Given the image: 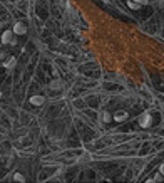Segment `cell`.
I'll use <instances>...</instances> for the list:
<instances>
[{
  "label": "cell",
  "instance_id": "1",
  "mask_svg": "<svg viewBox=\"0 0 164 183\" xmlns=\"http://www.w3.org/2000/svg\"><path fill=\"white\" fill-rule=\"evenodd\" d=\"M12 30H14V34H17V35H24V34H27V25H25L24 22H15Z\"/></svg>",
  "mask_w": 164,
  "mask_h": 183
},
{
  "label": "cell",
  "instance_id": "2",
  "mask_svg": "<svg viewBox=\"0 0 164 183\" xmlns=\"http://www.w3.org/2000/svg\"><path fill=\"white\" fill-rule=\"evenodd\" d=\"M151 123H152V116H151L149 113H146V114H142L139 118V124H141L142 128H149Z\"/></svg>",
  "mask_w": 164,
  "mask_h": 183
},
{
  "label": "cell",
  "instance_id": "3",
  "mask_svg": "<svg viewBox=\"0 0 164 183\" xmlns=\"http://www.w3.org/2000/svg\"><path fill=\"white\" fill-rule=\"evenodd\" d=\"M44 102H45V97L42 94H35V96L30 97V104H32V106H42Z\"/></svg>",
  "mask_w": 164,
  "mask_h": 183
},
{
  "label": "cell",
  "instance_id": "4",
  "mask_svg": "<svg viewBox=\"0 0 164 183\" xmlns=\"http://www.w3.org/2000/svg\"><path fill=\"white\" fill-rule=\"evenodd\" d=\"M12 34H14V30H5L2 34V42L3 44H10L12 42Z\"/></svg>",
  "mask_w": 164,
  "mask_h": 183
},
{
  "label": "cell",
  "instance_id": "5",
  "mask_svg": "<svg viewBox=\"0 0 164 183\" xmlns=\"http://www.w3.org/2000/svg\"><path fill=\"white\" fill-rule=\"evenodd\" d=\"M127 119V113L126 111H119V113H116L114 114V121H119V123H122Z\"/></svg>",
  "mask_w": 164,
  "mask_h": 183
},
{
  "label": "cell",
  "instance_id": "6",
  "mask_svg": "<svg viewBox=\"0 0 164 183\" xmlns=\"http://www.w3.org/2000/svg\"><path fill=\"white\" fill-rule=\"evenodd\" d=\"M15 64H17V59H15V57H10L7 64H3V67H7V69H14Z\"/></svg>",
  "mask_w": 164,
  "mask_h": 183
},
{
  "label": "cell",
  "instance_id": "7",
  "mask_svg": "<svg viewBox=\"0 0 164 183\" xmlns=\"http://www.w3.org/2000/svg\"><path fill=\"white\" fill-rule=\"evenodd\" d=\"M101 118H102V121H104V123L112 121V116H110V113H107V111H104L102 114H101Z\"/></svg>",
  "mask_w": 164,
  "mask_h": 183
},
{
  "label": "cell",
  "instance_id": "8",
  "mask_svg": "<svg viewBox=\"0 0 164 183\" xmlns=\"http://www.w3.org/2000/svg\"><path fill=\"white\" fill-rule=\"evenodd\" d=\"M127 5H129V8H132V10H137V8L141 7L137 2H134V0H127Z\"/></svg>",
  "mask_w": 164,
  "mask_h": 183
},
{
  "label": "cell",
  "instance_id": "9",
  "mask_svg": "<svg viewBox=\"0 0 164 183\" xmlns=\"http://www.w3.org/2000/svg\"><path fill=\"white\" fill-rule=\"evenodd\" d=\"M14 180H15V182L24 183V182H25V176H24V175H20V173H15V175H14Z\"/></svg>",
  "mask_w": 164,
  "mask_h": 183
},
{
  "label": "cell",
  "instance_id": "10",
  "mask_svg": "<svg viewBox=\"0 0 164 183\" xmlns=\"http://www.w3.org/2000/svg\"><path fill=\"white\" fill-rule=\"evenodd\" d=\"M50 88H52V89H60L62 84L59 81H52V82H50Z\"/></svg>",
  "mask_w": 164,
  "mask_h": 183
},
{
  "label": "cell",
  "instance_id": "11",
  "mask_svg": "<svg viewBox=\"0 0 164 183\" xmlns=\"http://www.w3.org/2000/svg\"><path fill=\"white\" fill-rule=\"evenodd\" d=\"M152 182H163V173L159 171V173H157V175L152 178Z\"/></svg>",
  "mask_w": 164,
  "mask_h": 183
},
{
  "label": "cell",
  "instance_id": "12",
  "mask_svg": "<svg viewBox=\"0 0 164 183\" xmlns=\"http://www.w3.org/2000/svg\"><path fill=\"white\" fill-rule=\"evenodd\" d=\"M134 2H137L139 5H147L149 4V0H134Z\"/></svg>",
  "mask_w": 164,
  "mask_h": 183
},
{
  "label": "cell",
  "instance_id": "13",
  "mask_svg": "<svg viewBox=\"0 0 164 183\" xmlns=\"http://www.w3.org/2000/svg\"><path fill=\"white\" fill-rule=\"evenodd\" d=\"M159 171H161V173H163V175H164V163H163V165H161V166H159Z\"/></svg>",
  "mask_w": 164,
  "mask_h": 183
}]
</instances>
